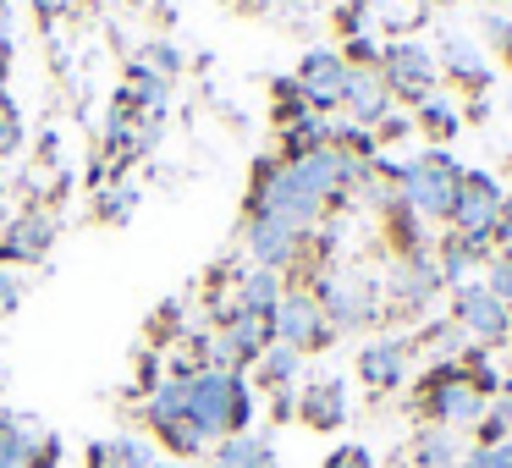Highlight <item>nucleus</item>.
I'll list each match as a JSON object with an SVG mask.
<instances>
[{
  "instance_id": "473e14b6",
  "label": "nucleus",
  "mask_w": 512,
  "mask_h": 468,
  "mask_svg": "<svg viewBox=\"0 0 512 468\" xmlns=\"http://www.w3.org/2000/svg\"><path fill=\"white\" fill-rule=\"evenodd\" d=\"M325 468H375V457H369L364 446H336V452L325 457Z\"/></svg>"
},
{
  "instance_id": "423d86ee",
  "label": "nucleus",
  "mask_w": 512,
  "mask_h": 468,
  "mask_svg": "<svg viewBox=\"0 0 512 468\" xmlns=\"http://www.w3.org/2000/svg\"><path fill=\"white\" fill-rule=\"evenodd\" d=\"M452 325L468 342L496 347V342H507V331H512V309L485 287V281H463V287L452 292Z\"/></svg>"
},
{
  "instance_id": "0eeeda50",
  "label": "nucleus",
  "mask_w": 512,
  "mask_h": 468,
  "mask_svg": "<svg viewBox=\"0 0 512 468\" xmlns=\"http://www.w3.org/2000/svg\"><path fill=\"white\" fill-rule=\"evenodd\" d=\"M270 325H276V342L292 347V353H314V347L331 342V325H325L320 314V298H314L309 287H287L276 303V314H270Z\"/></svg>"
},
{
  "instance_id": "72a5a7b5",
  "label": "nucleus",
  "mask_w": 512,
  "mask_h": 468,
  "mask_svg": "<svg viewBox=\"0 0 512 468\" xmlns=\"http://www.w3.org/2000/svg\"><path fill=\"white\" fill-rule=\"evenodd\" d=\"M485 39L501 56H512V17H485Z\"/></svg>"
},
{
  "instance_id": "aec40b11",
  "label": "nucleus",
  "mask_w": 512,
  "mask_h": 468,
  "mask_svg": "<svg viewBox=\"0 0 512 468\" xmlns=\"http://www.w3.org/2000/svg\"><path fill=\"white\" fill-rule=\"evenodd\" d=\"M463 463H468V452L452 430L424 424V430L413 435V468H463Z\"/></svg>"
},
{
  "instance_id": "ddd939ff",
  "label": "nucleus",
  "mask_w": 512,
  "mask_h": 468,
  "mask_svg": "<svg viewBox=\"0 0 512 468\" xmlns=\"http://www.w3.org/2000/svg\"><path fill=\"white\" fill-rule=\"evenodd\" d=\"M298 419L309 424V430H342L347 424V386L336 375L309 380V386L298 391Z\"/></svg>"
},
{
  "instance_id": "f704fd0d",
  "label": "nucleus",
  "mask_w": 512,
  "mask_h": 468,
  "mask_svg": "<svg viewBox=\"0 0 512 468\" xmlns=\"http://www.w3.org/2000/svg\"><path fill=\"white\" fill-rule=\"evenodd\" d=\"M17 303H23V287H17V276H6V270H0V314H12Z\"/></svg>"
},
{
  "instance_id": "dca6fc26",
  "label": "nucleus",
  "mask_w": 512,
  "mask_h": 468,
  "mask_svg": "<svg viewBox=\"0 0 512 468\" xmlns=\"http://www.w3.org/2000/svg\"><path fill=\"white\" fill-rule=\"evenodd\" d=\"M441 72L452 83H463V89H485V78H490L485 45H474V39H463V34H446L441 39Z\"/></svg>"
},
{
  "instance_id": "9b49d317",
  "label": "nucleus",
  "mask_w": 512,
  "mask_h": 468,
  "mask_svg": "<svg viewBox=\"0 0 512 468\" xmlns=\"http://www.w3.org/2000/svg\"><path fill=\"white\" fill-rule=\"evenodd\" d=\"M342 105H347V116H353L358 127L386 122V111H391V83H386V72H380V61H353V67H347Z\"/></svg>"
},
{
  "instance_id": "a878e982",
  "label": "nucleus",
  "mask_w": 512,
  "mask_h": 468,
  "mask_svg": "<svg viewBox=\"0 0 512 468\" xmlns=\"http://www.w3.org/2000/svg\"><path fill=\"white\" fill-rule=\"evenodd\" d=\"M419 122H424V133H435V138H452L457 127H463V122H457L452 105L435 100V94H430V100H419Z\"/></svg>"
},
{
  "instance_id": "c85d7f7f",
  "label": "nucleus",
  "mask_w": 512,
  "mask_h": 468,
  "mask_svg": "<svg viewBox=\"0 0 512 468\" xmlns=\"http://www.w3.org/2000/svg\"><path fill=\"white\" fill-rule=\"evenodd\" d=\"M430 353L441 358V364H452V358L463 353V331H457V325H435V331H430Z\"/></svg>"
},
{
  "instance_id": "e433bc0d",
  "label": "nucleus",
  "mask_w": 512,
  "mask_h": 468,
  "mask_svg": "<svg viewBox=\"0 0 512 468\" xmlns=\"http://www.w3.org/2000/svg\"><path fill=\"white\" fill-rule=\"evenodd\" d=\"M6 50H12V6L0 0V56H6Z\"/></svg>"
},
{
  "instance_id": "2eb2a0df",
  "label": "nucleus",
  "mask_w": 512,
  "mask_h": 468,
  "mask_svg": "<svg viewBox=\"0 0 512 468\" xmlns=\"http://www.w3.org/2000/svg\"><path fill=\"white\" fill-rule=\"evenodd\" d=\"M391 292H397V303H408V309H424V303L441 292V265H435L430 254H402L397 276H391Z\"/></svg>"
},
{
  "instance_id": "4468645a",
  "label": "nucleus",
  "mask_w": 512,
  "mask_h": 468,
  "mask_svg": "<svg viewBox=\"0 0 512 468\" xmlns=\"http://www.w3.org/2000/svg\"><path fill=\"white\" fill-rule=\"evenodd\" d=\"M402 375H408V342H397V336L369 342L364 353H358V380H364L369 391H397Z\"/></svg>"
},
{
  "instance_id": "6e6552de",
  "label": "nucleus",
  "mask_w": 512,
  "mask_h": 468,
  "mask_svg": "<svg viewBox=\"0 0 512 468\" xmlns=\"http://www.w3.org/2000/svg\"><path fill=\"white\" fill-rule=\"evenodd\" d=\"M501 199H507V193H501L485 171H463L446 221H452V232H463V237H490L496 232V215H501Z\"/></svg>"
},
{
  "instance_id": "412c9836",
  "label": "nucleus",
  "mask_w": 512,
  "mask_h": 468,
  "mask_svg": "<svg viewBox=\"0 0 512 468\" xmlns=\"http://www.w3.org/2000/svg\"><path fill=\"white\" fill-rule=\"evenodd\" d=\"M281 276L276 270H248L243 281H237V314H254V320H270V314H276V303H281Z\"/></svg>"
},
{
  "instance_id": "6ab92c4d",
  "label": "nucleus",
  "mask_w": 512,
  "mask_h": 468,
  "mask_svg": "<svg viewBox=\"0 0 512 468\" xmlns=\"http://www.w3.org/2000/svg\"><path fill=\"white\" fill-rule=\"evenodd\" d=\"M39 424L23 413H0V468H34V446H39Z\"/></svg>"
},
{
  "instance_id": "f257e3e1",
  "label": "nucleus",
  "mask_w": 512,
  "mask_h": 468,
  "mask_svg": "<svg viewBox=\"0 0 512 468\" xmlns=\"http://www.w3.org/2000/svg\"><path fill=\"white\" fill-rule=\"evenodd\" d=\"M364 177V160H353L342 144H320L309 155H292L287 166H259V193L254 210L276 215L281 226H292L298 237H309L320 226L325 204L336 193H347Z\"/></svg>"
},
{
  "instance_id": "7ed1b4c3",
  "label": "nucleus",
  "mask_w": 512,
  "mask_h": 468,
  "mask_svg": "<svg viewBox=\"0 0 512 468\" xmlns=\"http://www.w3.org/2000/svg\"><path fill=\"white\" fill-rule=\"evenodd\" d=\"M490 397H496V375H468L457 364H441L419 391V413L441 430H468L485 419Z\"/></svg>"
},
{
  "instance_id": "a211bd4d",
  "label": "nucleus",
  "mask_w": 512,
  "mask_h": 468,
  "mask_svg": "<svg viewBox=\"0 0 512 468\" xmlns=\"http://www.w3.org/2000/svg\"><path fill=\"white\" fill-rule=\"evenodd\" d=\"M83 463L89 468H155L160 457L149 452L144 435H111V441H94Z\"/></svg>"
},
{
  "instance_id": "bb28decb",
  "label": "nucleus",
  "mask_w": 512,
  "mask_h": 468,
  "mask_svg": "<svg viewBox=\"0 0 512 468\" xmlns=\"http://www.w3.org/2000/svg\"><path fill=\"white\" fill-rule=\"evenodd\" d=\"M485 287H490V292H496V298L512 309V248H507V254L490 259V281H485Z\"/></svg>"
},
{
  "instance_id": "4c0bfd02",
  "label": "nucleus",
  "mask_w": 512,
  "mask_h": 468,
  "mask_svg": "<svg viewBox=\"0 0 512 468\" xmlns=\"http://www.w3.org/2000/svg\"><path fill=\"white\" fill-rule=\"evenodd\" d=\"M39 6V17H67L72 12V0H34Z\"/></svg>"
},
{
  "instance_id": "2f4dec72",
  "label": "nucleus",
  "mask_w": 512,
  "mask_h": 468,
  "mask_svg": "<svg viewBox=\"0 0 512 468\" xmlns=\"http://www.w3.org/2000/svg\"><path fill=\"white\" fill-rule=\"evenodd\" d=\"M127 210H133V188H111L100 199V221H122Z\"/></svg>"
},
{
  "instance_id": "58836bf2",
  "label": "nucleus",
  "mask_w": 512,
  "mask_h": 468,
  "mask_svg": "<svg viewBox=\"0 0 512 468\" xmlns=\"http://www.w3.org/2000/svg\"><path fill=\"white\" fill-rule=\"evenodd\" d=\"M155 468H182V463H155Z\"/></svg>"
},
{
  "instance_id": "9d476101",
  "label": "nucleus",
  "mask_w": 512,
  "mask_h": 468,
  "mask_svg": "<svg viewBox=\"0 0 512 468\" xmlns=\"http://www.w3.org/2000/svg\"><path fill=\"white\" fill-rule=\"evenodd\" d=\"M298 100L309 105V111H331V105H342V89H347V61L331 56V50H309V56L298 61Z\"/></svg>"
},
{
  "instance_id": "b1692460",
  "label": "nucleus",
  "mask_w": 512,
  "mask_h": 468,
  "mask_svg": "<svg viewBox=\"0 0 512 468\" xmlns=\"http://www.w3.org/2000/svg\"><path fill=\"white\" fill-rule=\"evenodd\" d=\"M298 369H303V353H292V347L270 342V347H265V358L254 364V375H259V386H265V391H292Z\"/></svg>"
},
{
  "instance_id": "5701e85b",
  "label": "nucleus",
  "mask_w": 512,
  "mask_h": 468,
  "mask_svg": "<svg viewBox=\"0 0 512 468\" xmlns=\"http://www.w3.org/2000/svg\"><path fill=\"white\" fill-rule=\"evenodd\" d=\"M485 259H490V237H463V232H452V237L441 243V259H435V265H441V281H457L468 265H485Z\"/></svg>"
},
{
  "instance_id": "393cba45",
  "label": "nucleus",
  "mask_w": 512,
  "mask_h": 468,
  "mask_svg": "<svg viewBox=\"0 0 512 468\" xmlns=\"http://www.w3.org/2000/svg\"><path fill=\"white\" fill-rule=\"evenodd\" d=\"M149 430H155V441H166L177 457H199V452H210V446H215L193 419H166V424H149Z\"/></svg>"
},
{
  "instance_id": "4be33fe9",
  "label": "nucleus",
  "mask_w": 512,
  "mask_h": 468,
  "mask_svg": "<svg viewBox=\"0 0 512 468\" xmlns=\"http://www.w3.org/2000/svg\"><path fill=\"white\" fill-rule=\"evenodd\" d=\"M50 237H56V221H50V215H39V210H28L23 221L12 226V237H6V248H0V254H6V259H39L50 248Z\"/></svg>"
},
{
  "instance_id": "20e7f679",
  "label": "nucleus",
  "mask_w": 512,
  "mask_h": 468,
  "mask_svg": "<svg viewBox=\"0 0 512 468\" xmlns=\"http://www.w3.org/2000/svg\"><path fill=\"white\" fill-rule=\"evenodd\" d=\"M457 182H463V166H452L446 155H430L419 166H402V204L424 221H446L457 199Z\"/></svg>"
},
{
  "instance_id": "1a4fd4ad",
  "label": "nucleus",
  "mask_w": 512,
  "mask_h": 468,
  "mask_svg": "<svg viewBox=\"0 0 512 468\" xmlns=\"http://www.w3.org/2000/svg\"><path fill=\"white\" fill-rule=\"evenodd\" d=\"M380 72H386L391 94H402V100H413V105L435 94V56H430V45L397 39V45L380 50Z\"/></svg>"
},
{
  "instance_id": "f03ea898",
  "label": "nucleus",
  "mask_w": 512,
  "mask_h": 468,
  "mask_svg": "<svg viewBox=\"0 0 512 468\" xmlns=\"http://www.w3.org/2000/svg\"><path fill=\"white\" fill-rule=\"evenodd\" d=\"M188 419L199 424L210 441L226 435H243L254 419V391L243 375H226V369H193L188 375Z\"/></svg>"
},
{
  "instance_id": "39448f33",
  "label": "nucleus",
  "mask_w": 512,
  "mask_h": 468,
  "mask_svg": "<svg viewBox=\"0 0 512 468\" xmlns=\"http://www.w3.org/2000/svg\"><path fill=\"white\" fill-rule=\"evenodd\" d=\"M314 298H320V314H325L331 331H358V325L375 320V281H369L364 270H353V265L331 270Z\"/></svg>"
},
{
  "instance_id": "cd10ccee",
  "label": "nucleus",
  "mask_w": 512,
  "mask_h": 468,
  "mask_svg": "<svg viewBox=\"0 0 512 468\" xmlns=\"http://www.w3.org/2000/svg\"><path fill=\"white\" fill-rule=\"evenodd\" d=\"M463 468H512V441H496V446H474Z\"/></svg>"
},
{
  "instance_id": "f8f14e48",
  "label": "nucleus",
  "mask_w": 512,
  "mask_h": 468,
  "mask_svg": "<svg viewBox=\"0 0 512 468\" xmlns=\"http://www.w3.org/2000/svg\"><path fill=\"white\" fill-rule=\"evenodd\" d=\"M243 243H248V254H254V265H259V270H276V276H281V270H287L292 259L303 254V243H309V237H298L292 226H281L276 215L254 210V215H248Z\"/></svg>"
},
{
  "instance_id": "c756f323",
  "label": "nucleus",
  "mask_w": 512,
  "mask_h": 468,
  "mask_svg": "<svg viewBox=\"0 0 512 468\" xmlns=\"http://www.w3.org/2000/svg\"><path fill=\"white\" fill-rule=\"evenodd\" d=\"M23 144V122H17V111L6 100H0V155H12V149Z\"/></svg>"
},
{
  "instance_id": "7c9ffc66",
  "label": "nucleus",
  "mask_w": 512,
  "mask_h": 468,
  "mask_svg": "<svg viewBox=\"0 0 512 468\" xmlns=\"http://www.w3.org/2000/svg\"><path fill=\"white\" fill-rule=\"evenodd\" d=\"M485 419H490V424H496V430H501V435H507V441H512V391H496V397H490Z\"/></svg>"
},
{
  "instance_id": "f3484780",
  "label": "nucleus",
  "mask_w": 512,
  "mask_h": 468,
  "mask_svg": "<svg viewBox=\"0 0 512 468\" xmlns=\"http://www.w3.org/2000/svg\"><path fill=\"white\" fill-rule=\"evenodd\" d=\"M210 468H276V452H270L265 435L243 430V435H226V441L210 446Z\"/></svg>"
},
{
  "instance_id": "c9c22d12",
  "label": "nucleus",
  "mask_w": 512,
  "mask_h": 468,
  "mask_svg": "<svg viewBox=\"0 0 512 468\" xmlns=\"http://www.w3.org/2000/svg\"><path fill=\"white\" fill-rule=\"evenodd\" d=\"M490 243H507V248H512V193L501 199V215H496V232H490Z\"/></svg>"
}]
</instances>
